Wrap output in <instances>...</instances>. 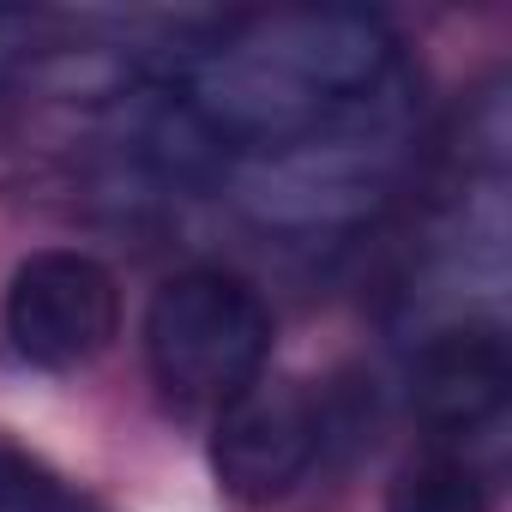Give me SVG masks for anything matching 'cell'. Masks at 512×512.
Masks as SVG:
<instances>
[{
	"instance_id": "cell-1",
	"label": "cell",
	"mask_w": 512,
	"mask_h": 512,
	"mask_svg": "<svg viewBox=\"0 0 512 512\" xmlns=\"http://www.w3.org/2000/svg\"><path fill=\"white\" fill-rule=\"evenodd\" d=\"M398 73L404 49L380 13L272 7L187 49L181 85L169 97L187 109L217 157H266L338 121Z\"/></svg>"
},
{
	"instance_id": "cell-2",
	"label": "cell",
	"mask_w": 512,
	"mask_h": 512,
	"mask_svg": "<svg viewBox=\"0 0 512 512\" xmlns=\"http://www.w3.org/2000/svg\"><path fill=\"white\" fill-rule=\"evenodd\" d=\"M416 151V79L398 73L338 121L314 127L308 139L241 157L235 163V199L247 217L272 229H350L386 205V193L404 181Z\"/></svg>"
},
{
	"instance_id": "cell-3",
	"label": "cell",
	"mask_w": 512,
	"mask_h": 512,
	"mask_svg": "<svg viewBox=\"0 0 512 512\" xmlns=\"http://www.w3.org/2000/svg\"><path fill=\"white\" fill-rule=\"evenodd\" d=\"M145 356L157 386L187 410H223L260 380L272 356V314L235 272H181L145 308Z\"/></svg>"
},
{
	"instance_id": "cell-4",
	"label": "cell",
	"mask_w": 512,
	"mask_h": 512,
	"mask_svg": "<svg viewBox=\"0 0 512 512\" xmlns=\"http://www.w3.org/2000/svg\"><path fill=\"white\" fill-rule=\"evenodd\" d=\"M121 332V290L103 260L43 247L7 284V338L37 368H85Z\"/></svg>"
},
{
	"instance_id": "cell-5",
	"label": "cell",
	"mask_w": 512,
	"mask_h": 512,
	"mask_svg": "<svg viewBox=\"0 0 512 512\" xmlns=\"http://www.w3.org/2000/svg\"><path fill=\"white\" fill-rule=\"evenodd\" d=\"M326 446V410L302 380H253L241 398L217 410L211 464L229 494L278 500L290 494Z\"/></svg>"
},
{
	"instance_id": "cell-6",
	"label": "cell",
	"mask_w": 512,
	"mask_h": 512,
	"mask_svg": "<svg viewBox=\"0 0 512 512\" xmlns=\"http://www.w3.org/2000/svg\"><path fill=\"white\" fill-rule=\"evenodd\" d=\"M512 356L494 326H446L410 362V410L440 434H470L506 410Z\"/></svg>"
},
{
	"instance_id": "cell-7",
	"label": "cell",
	"mask_w": 512,
	"mask_h": 512,
	"mask_svg": "<svg viewBox=\"0 0 512 512\" xmlns=\"http://www.w3.org/2000/svg\"><path fill=\"white\" fill-rule=\"evenodd\" d=\"M386 512H494V500H488V482L470 458L422 452L392 476Z\"/></svg>"
},
{
	"instance_id": "cell-8",
	"label": "cell",
	"mask_w": 512,
	"mask_h": 512,
	"mask_svg": "<svg viewBox=\"0 0 512 512\" xmlns=\"http://www.w3.org/2000/svg\"><path fill=\"white\" fill-rule=\"evenodd\" d=\"M0 512H109L85 482L0 434Z\"/></svg>"
}]
</instances>
